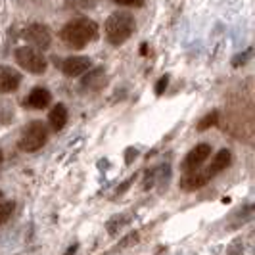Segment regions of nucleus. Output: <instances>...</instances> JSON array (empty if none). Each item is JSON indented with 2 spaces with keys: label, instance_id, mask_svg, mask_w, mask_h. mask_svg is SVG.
Wrapping results in <instances>:
<instances>
[{
  "label": "nucleus",
  "instance_id": "7ed1b4c3",
  "mask_svg": "<svg viewBox=\"0 0 255 255\" xmlns=\"http://www.w3.org/2000/svg\"><path fill=\"white\" fill-rule=\"evenodd\" d=\"M46 140H48V128H46V125L40 123V121H33V123H29L23 128L17 146H19L21 152L33 153L37 152V150H40L46 144Z\"/></svg>",
  "mask_w": 255,
  "mask_h": 255
},
{
  "label": "nucleus",
  "instance_id": "f03ea898",
  "mask_svg": "<svg viewBox=\"0 0 255 255\" xmlns=\"http://www.w3.org/2000/svg\"><path fill=\"white\" fill-rule=\"evenodd\" d=\"M136 29V21H134V15L130 12H114L108 19H106V25H104V33L110 44L114 46H121L125 44L128 38L132 37Z\"/></svg>",
  "mask_w": 255,
  "mask_h": 255
},
{
  "label": "nucleus",
  "instance_id": "9b49d317",
  "mask_svg": "<svg viewBox=\"0 0 255 255\" xmlns=\"http://www.w3.org/2000/svg\"><path fill=\"white\" fill-rule=\"evenodd\" d=\"M207 182H209V177L205 173L192 171V173H186V177L180 180V188L192 192V190H198V188H204Z\"/></svg>",
  "mask_w": 255,
  "mask_h": 255
},
{
  "label": "nucleus",
  "instance_id": "20e7f679",
  "mask_svg": "<svg viewBox=\"0 0 255 255\" xmlns=\"http://www.w3.org/2000/svg\"><path fill=\"white\" fill-rule=\"evenodd\" d=\"M15 62L19 64L21 69H25L33 75H42L46 71V58L42 52L33 48V46H19L15 50Z\"/></svg>",
  "mask_w": 255,
  "mask_h": 255
},
{
  "label": "nucleus",
  "instance_id": "0eeeda50",
  "mask_svg": "<svg viewBox=\"0 0 255 255\" xmlns=\"http://www.w3.org/2000/svg\"><path fill=\"white\" fill-rule=\"evenodd\" d=\"M92 67V62L87 56H69L62 65L65 77H81Z\"/></svg>",
  "mask_w": 255,
  "mask_h": 255
},
{
  "label": "nucleus",
  "instance_id": "aec40b11",
  "mask_svg": "<svg viewBox=\"0 0 255 255\" xmlns=\"http://www.w3.org/2000/svg\"><path fill=\"white\" fill-rule=\"evenodd\" d=\"M0 198H2V192H0Z\"/></svg>",
  "mask_w": 255,
  "mask_h": 255
},
{
  "label": "nucleus",
  "instance_id": "dca6fc26",
  "mask_svg": "<svg viewBox=\"0 0 255 255\" xmlns=\"http://www.w3.org/2000/svg\"><path fill=\"white\" fill-rule=\"evenodd\" d=\"M114 2L119 6H125V8H142L144 6V0H114Z\"/></svg>",
  "mask_w": 255,
  "mask_h": 255
},
{
  "label": "nucleus",
  "instance_id": "4468645a",
  "mask_svg": "<svg viewBox=\"0 0 255 255\" xmlns=\"http://www.w3.org/2000/svg\"><path fill=\"white\" fill-rule=\"evenodd\" d=\"M13 209H15V204L13 202H2L0 204V227L4 223H8V219L12 217Z\"/></svg>",
  "mask_w": 255,
  "mask_h": 255
},
{
  "label": "nucleus",
  "instance_id": "9d476101",
  "mask_svg": "<svg viewBox=\"0 0 255 255\" xmlns=\"http://www.w3.org/2000/svg\"><path fill=\"white\" fill-rule=\"evenodd\" d=\"M230 161H232V153L229 150H221L217 152V155L213 157V161H211V165L207 167V171H205V175L211 179V177H215L217 173L221 171H225L227 167L230 165Z\"/></svg>",
  "mask_w": 255,
  "mask_h": 255
},
{
  "label": "nucleus",
  "instance_id": "423d86ee",
  "mask_svg": "<svg viewBox=\"0 0 255 255\" xmlns=\"http://www.w3.org/2000/svg\"><path fill=\"white\" fill-rule=\"evenodd\" d=\"M209 155H211V146H209V144L202 142V144L194 146L190 152L186 153L184 161H182V171H184V173L198 171V169L207 161V157H209Z\"/></svg>",
  "mask_w": 255,
  "mask_h": 255
},
{
  "label": "nucleus",
  "instance_id": "39448f33",
  "mask_svg": "<svg viewBox=\"0 0 255 255\" xmlns=\"http://www.w3.org/2000/svg\"><path fill=\"white\" fill-rule=\"evenodd\" d=\"M23 37L37 50H46V48H50L52 44L50 29L44 23H31V25H27V29L23 31Z\"/></svg>",
  "mask_w": 255,
  "mask_h": 255
},
{
  "label": "nucleus",
  "instance_id": "1a4fd4ad",
  "mask_svg": "<svg viewBox=\"0 0 255 255\" xmlns=\"http://www.w3.org/2000/svg\"><path fill=\"white\" fill-rule=\"evenodd\" d=\"M50 102H52V94L46 89H42V87H37V89L31 90L25 100L27 106L33 108V110H44V108L50 106Z\"/></svg>",
  "mask_w": 255,
  "mask_h": 255
},
{
  "label": "nucleus",
  "instance_id": "ddd939ff",
  "mask_svg": "<svg viewBox=\"0 0 255 255\" xmlns=\"http://www.w3.org/2000/svg\"><path fill=\"white\" fill-rule=\"evenodd\" d=\"M96 2L98 0H65V6L73 10H90L96 6Z\"/></svg>",
  "mask_w": 255,
  "mask_h": 255
},
{
  "label": "nucleus",
  "instance_id": "6ab92c4d",
  "mask_svg": "<svg viewBox=\"0 0 255 255\" xmlns=\"http://www.w3.org/2000/svg\"><path fill=\"white\" fill-rule=\"evenodd\" d=\"M2 163H4V153H2V150H0V167H2Z\"/></svg>",
  "mask_w": 255,
  "mask_h": 255
},
{
  "label": "nucleus",
  "instance_id": "f3484780",
  "mask_svg": "<svg viewBox=\"0 0 255 255\" xmlns=\"http://www.w3.org/2000/svg\"><path fill=\"white\" fill-rule=\"evenodd\" d=\"M167 85H169V77L163 75L159 81H157V85H155V94H157V96H161V94H163V90L167 89Z\"/></svg>",
  "mask_w": 255,
  "mask_h": 255
},
{
  "label": "nucleus",
  "instance_id": "2eb2a0df",
  "mask_svg": "<svg viewBox=\"0 0 255 255\" xmlns=\"http://www.w3.org/2000/svg\"><path fill=\"white\" fill-rule=\"evenodd\" d=\"M217 121H219V112H211V114H207L204 119L198 123V130H207L209 127H213Z\"/></svg>",
  "mask_w": 255,
  "mask_h": 255
},
{
  "label": "nucleus",
  "instance_id": "6e6552de",
  "mask_svg": "<svg viewBox=\"0 0 255 255\" xmlns=\"http://www.w3.org/2000/svg\"><path fill=\"white\" fill-rule=\"evenodd\" d=\"M19 85H21V75L10 65H0V92L2 94L13 92L19 89Z\"/></svg>",
  "mask_w": 255,
  "mask_h": 255
},
{
  "label": "nucleus",
  "instance_id": "f8f14e48",
  "mask_svg": "<svg viewBox=\"0 0 255 255\" xmlns=\"http://www.w3.org/2000/svg\"><path fill=\"white\" fill-rule=\"evenodd\" d=\"M67 108H65L64 104H58V106H54L52 108L50 115H48V121H50V127L54 132H58V130H62L65 127V123H67Z\"/></svg>",
  "mask_w": 255,
  "mask_h": 255
},
{
  "label": "nucleus",
  "instance_id": "f257e3e1",
  "mask_svg": "<svg viewBox=\"0 0 255 255\" xmlns=\"http://www.w3.org/2000/svg\"><path fill=\"white\" fill-rule=\"evenodd\" d=\"M96 37H98V25H96V21H92L89 17L71 19L60 31V38L64 40V44L69 46V48H73V50L85 48Z\"/></svg>",
  "mask_w": 255,
  "mask_h": 255
},
{
  "label": "nucleus",
  "instance_id": "a211bd4d",
  "mask_svg": "<svg viewBox=\"0 0 255 255\" xmlns=\"http://www.w3.org/2000/svg\"><path fill=\"white\" fill-rule=\"evenodd\" d=\"M75 252H77V246H71V248L67 250V254H65V255H75Z\"/></svg>",
  "mask_w": 255,
  "mask_h": 255
}]
</instances>
